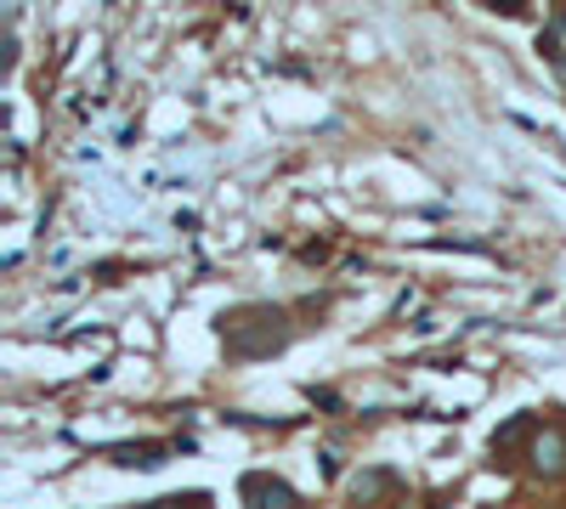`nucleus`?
I'll return each instance as SVG.
<instances>
[{
    "mask_svg": "<svg viewBox=\"0 0 566 509\" xmlns=\"http://www.w3.org/2000/svg\"><path fill=\"white\" fill-rule=\"evenodd\" d=\"M532 470L539 475H566V430L561 425L539 430V441H532Z\"/></svg>",
    "mask_w": 566,
    "mask_h": 509,
    "instance_id": "7ed1b4c3",
    "label": "nucleus"
},
{
    "mask_svg": "<svg viewBox=\"0 0 566 509\" xmlns=\"http://www.w3.org/2000/svg\"><path fill=\"white\" fill-rule=\"evenodd\" d=\"M561 80H566V51H561Z\"/></svg>",
    "mask_w": 566,
    "mask_h": 509,
    "instance_id": "1a4fd4ad",
    "label": "nucleus"
},
{
    "mask_svg": "<svg viewBox=\"0 0 566 509\" xmlns=\"http://www.w3.org/2000/svg\"><path fill=\"white\" fill-rule=\"evenodd\" d=\"M307 396H312V402H317V407H340V396H335V391H317V385H312V391H307Z\"/></svg>",
    "mask_w": 566,
    "mask_h": 509,
    "instance_id": "0eeeda50",
    "label": "nucleus"
},
{
    "mask_svg": "<svg viewBox=\"0 0 566 509\" xmlns=\"http://www.w3.org/2000/svg\"><path fill=\"white\" fill-rule=\"evenodd\" d=\"M532 425H539V419H532V414H516V419H505V425L493 430V453H505V448H516V441H521V436H527Z\"/></svg>",
    "mask_w": 566,
    "mask_h": 509,
    "instance_id": "423d86ee",
    "label": "nucleus"
},
{
    "mask_svg": "<svg viewBox=\"0 0 566 509\" xmlns=\"http://www.w3.org/2000/svg\"><path fill=\"white\" fill-rule=\"evenodd\" d=\"M164 459H171L164 441H125V448H114V464H125V470H159Z\"/></svg>",
    "mask_w": 566,
    "mask_h": 509,
    "instance_id": "20e7f679",
    "label": "nucleus"
},
{
    "mask_svg": "<svg viewBox=\"0 0 566 509\" xmlns=\"http://www.w3.org/2000/svg\"><path fill=\"white\" fill-rule=\"evenodd\" d=\"M396 487V475L391 470H369V475H357V482H351V493H357V504H374L380 493H391Z\"/></svg>",
    "mask_w": 566,
    "mask_h": 509,
    "instance_id": "39448f33",
    "label": "nucleus"
},
{
    "mask_svg": "<svg viewBox=\"0 0 566 509\" xmlns=\"http://www.w3.org/2000/svg\"><path fill=\"white\" fill-rule=\"evenodd\" d=\"M244 498H250V509H301L294 487L278 482V475H244Z\"/></svg>",
    "mask_w": 566,
    "mask_h": 509,
    "instance_id": "f03ea898",
    "label": "nucleus"
},
{
    "mask_svg": "<svg viewBox=\"0 0 566 509\" xmlns=\"http://www.w3.org/2000/svg\"><path fill=\"white\" fill-rule=\"evenodd\" d=\"M148 509H176V498H159V504H148Z\"/></svg>",
    "mask_w": 566,
    "mask_h": 509,
    "instance_id": "6e6552de",
    "label": "nucleus"
},
{
    "mask_svg": "<svg viewBox=\"0 0 566 509\" xmlns=\"http://www.w3.org/2000/svg\"><path fill=\"white\" fill-rule=\"evenodd\" d=\"M221 334L232 357H273L289 346V323L278 305H239V312L221 317Z\"/></svg>",
    "mask_w": 566,
    "mask_h": 509,
    "instance_id": "f257e3e1",
    "label": "nucleus"
}]
</instances>
